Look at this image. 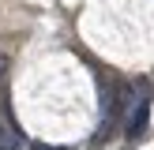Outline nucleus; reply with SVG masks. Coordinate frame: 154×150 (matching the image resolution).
Instances as JSON below:
<instances>
[{"label": "nucleus", "instance_id": "1", "mask_svg": "<svg viewBox=\"0 0 154 150\" xmlns=\"http://www.w3.org/2000/svg\"><path fill=\"white\" fill-rule=\"evenodd\" d=\"M147 116H150V101H143V98H139V105H135V112L128 116V139H132V142L147 135Z\"/></svg>", "mask_w": 154, "mask_h": 150}, {"label": "nucleus", "instance_id": "2", "mask_svg": "<svg viewBox=\"0 0 154 150\" xmlns=\"http://www.w3.org/2000/svg\"><path fill=\"white\" fill-rule=\"evenodd\" d=\"M8 68H11V60H8L4 52H0V79H4V75H8Z\"/></svg>", "mask_w": 154, "mask_h": 150}, {"label": "nucleus", "instance_id": "3", "mask_svg": "<svg viewBox=\"0 0 154 150\" xmlns=\"http://www.w3.org/2000/svg\"><path fill=\"white\" fill-rule=\"evenodd\" d=\"M34 150H64V146H45V142H38Z\"/></svg>", "mask_w": 154, "mask_h": 150}]
</instances>
